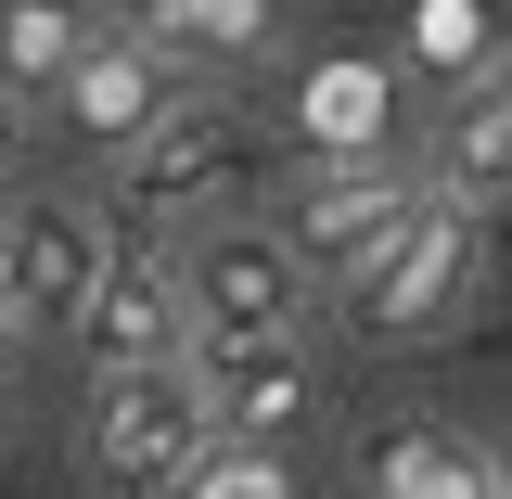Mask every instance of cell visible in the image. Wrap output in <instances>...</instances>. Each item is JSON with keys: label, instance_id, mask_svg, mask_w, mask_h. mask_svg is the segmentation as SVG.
<instances>
[{"label": "cell", "instance_id": "cell-1", "mask_svg": "<svg viewBox=\"0 0 512 499\" xmlns=\"http://www.w3.org/2000/svg\"><path fill=\"white\" fill-rule=\"evenodd\" d=\"M180 295H192V359H244V346H308V269L282 231L218 218L180 244Z\"/></svg>", "mask_w": 512, "mask_h": 499}, {"label": "cell", "instance_id": "cell-2", "mask_svg": "<svg viewBox=\"0 0 512 499\" xmlns=\"http://www.w3.org/2000/svg\"><path fill=\"white\" fill-rule=\"evenodd\" d=\"M423 205H436V192L384 154V167H308V180L282 192V218H269V231L295 244V269H308V282H346V295H359L384 256L410 244V218H423Z\"/></svg>", "mask_w": 512, "mask_h": 499}, {"label": "cell", "instance_id": "cell-3", "mask_svg": "<svg viewBox=\"0 0 512 499\" xmlns=\"http://www.w3.org/2000/svg\"><path fill=\"white\" fill-rule=\"evenodd\" d=\"M205 461H218V410H205L192 359L180 372H128V384L90 397V474H103V487L154 499V487H192Z\"/></svg>", "mask_w": 512, "mask_h": 499}, {"label": "cell", "instance_id": "cell-4", "mask_svg": "<svg viewBox=\"0 0 512 499\" xmlns=\"http://www.w3.org/2000/svg\"><path fill=\"white\" fill-rule=\"evenodd\" d=\"M256 180V128L231 103H180L141 154L116 167V231H167V218H205L218 192Z\"/></svg>", "mask_w": 512, "mask_h": 499}, {"label": "cell", "instance_id": "cell-5", "mask_svg": "<svg viewBox=\"0 0 512 499\" xmlns=\"http://www.w3.org/2000/svg\"><path fill=\"white\" fill-rule=\"evenodd\" d=\"M77 359L103 384L128 372H180L192 359V295H180V256L154 244V231H116V269H103V295L77 320Z\"/></svg>", "mask_w": 512, "mask_h": 499}, {"label": "cell", "instance_id": "cell-6", "mask_svg": "<svg viewBox=\"0 0 512 499\" xmlns=\"http://www.w3.org/2000/svg\"><path fill=\"white\" fill-rule=\"evenodd\" d=\"M180 103H192V90L167 77V52H154L141 26H103V39H90V64L52 90V128L77 141V154H116V167H128L154 128L180 116Z\"/></svg>", "mask_w": 512, "mask_h": 499}, {"label": "cell", "instance_id": "cell-7", "mask_svg": "<svg viewBox=\"0 0 512 499\" xmlns=\"http://www.w3.org/2000/svg\"><path fill=\"white\" fill-rule=\"evenodd\" d=\"M461 282H474V205H461V192H436V205L410 218V244H397L372 282L346 295V333L410 346V333H436V320L461 308Z\"/></svg>", "mask_w": 512, "mask_h": 499}, {"label": "cell", "instance_id": "cell-8", "mask_svg": "<svg viewBox=\"0 0 512 499\" xmlns=\"http://www.w3.org/2000/svg\"><path fill=\"white\" fill-rule=\"evenodd\" d=\"M103 269H116V218H103V205H77V192L13 205V295H26V333H64V346H77Z\"/></svg>", "mask_w": 512, "mask_h": 499}, {"label": "cell", "instance_id": "cell-9", "mask_svg": "<svg viewBox=\"0 0 512 499\" xmlns=\"http://www.w3.org/2000/svg\"><path fill=\"white\" fill-rule=\"evenodd\" d=\"M295 141L320 167H384V141H397V64L384 52H320L295 77Z\"/></svg>", "mask_w": 512, "mask_h": 499}, {"label": "cell", "instance_id": "cell-10", "mask_svg": "<svg viewBox=\"0 0 512 499\" xmlns=\"http://www.w3.org/2000/svg\"><path fill=\"white\" fill-rule=\"evenodd\" d=\"M359 499H500V461L448 423H423V410H397L359 436Z\"/></svg>", "mask_w": 512, "mask_h": 499}, {"label": "cell", "instance_id": "cell-11", "mask_svg": "<svg viewBox=\"0 0 512 499\" xmlns=\"http://www.w3.org/2000/svg\"><path fill=\"white\" fill-rule=\"evenodd\" d=\"M218 448H269L282 423H308V346H244V359H192Z\"/></svg>", "mask_w": 512, "mask_h": 499}, {"label": "cell", "instance_id": "cell-12", "mask_svg": "<svg viewBox=\"0 0 512 499\" xmlns=\"http://www.w3.org/2000/svg\"><path fill=\"white\" fill-rule=\"evenodd\" d=\"M90 39H103L90 13H64V0H13V13H0V90H13V103H26V90H64V77L90 64Z\"/></svg>", "mask_w": 512, "mask_h": 499}, {"label": "cell", "instance_id": "cell-13", "mask_svg": "<svg viewBox=\"0 0 512 499\" xmlns=\"http://www.w3.org/2000/svg\"><path fill=\"white\" fill-rule=\"evenodd\" d=\"M436 192H512V77H487L461 116H448V141H436Z\"/></svg>", "mask_w": 512, "mask_h": 499}, {"label": "cell", "instance_id": "cell-14", "mask_svg": "<svg viewBox=\"0 0 512 499\" xmlns=\"http://www.w3.org/2000/svg\"><path fill=\"white\" fill-rule=\"evenodd\" d=\"M154 52L180 64V52H218V64H256L269 52V0H154V13H128Z\"/></svg>", "mask_w": 512, "mask_h": 499}, {"label": "cell", "instance_id": "cell-15", "mask_svg": "<svg viewBox=\"0 0 512 499\" xmlns=\"http://www.w3.org/2000/svg\"><path fill=\"white\" fill-rule=\"evenodd\" d=\"M410 64H436V77H487V64H500V13H474V0H423V13H410Z\"/></svg>", "mask_w": 512, "mask_h": 499}, {"label": "cell", "instance_id": "cell-16", "mask_svg": "<svg viewBox=\"0 0 512 499\" xmlns=\"http://www.w3.org/2000/svg\"><path fill=\"white\" fill-rule=\"evenodd\" d=\"M192 499H295V474H282L269 448H218V461L192 474Z\"/></svg>", "mask_w": 512, "mask_h": 499}, {"label": "cell", "instance_id": "cell-17", "mask_svg": "<svg viewBox=\"0 0 512 499\" xmlns=\"http://www.w3.org/2000/svg\"><path fill=\"white\" fill-rule=\"evenodd\" d=\"M13 346H39V333H26V295H13V218H0V359Z\"/></svg>", "mask_w": 512, "mask_h": 499}, {"label": "cell", "instance_id": "cell-18", "mask_svg": "<svg viewBox=\"0 0 512 499\" xmlns=\"http://www.w3.org/2000/svg\"><path fill=\"white\" fill-rule=\"evenodd\" d=\"M13 167H26V103L0 90V180H13Z\"/></svg>", "mask_w": 512, "mask_h": 499}, {"label": "cell", "instance_id": "cell-19", "mask_svg": "<svg viewBox=\"0 0 512 499\" xmlns=\"http://www.w3.org/2000/svg\"><path fill=\"white\" fill-rule=\"evenodd\" d=\"M487 461H500V499H512V436H500V448H487Z\"/></svg>", "mask_w": 512, "mask_h": 499}]
</instances>
